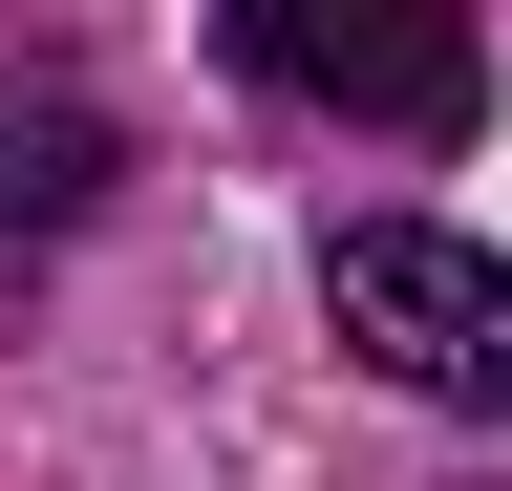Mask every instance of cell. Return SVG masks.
I'll return each instance as SVG.
<instances>
[{
  "mask_svg": "<svg viewBox=\"0 0 512 491\" xmlns=\"http://www.w3.org/2000/svg\"><path fill=\"white\" fill-rule=\"evenodd\" d=\"M320 321L363 342V385H406V406H512V257L491 235H427V214H342L320 235Z\"/></svg>",
  "mask_w": 512,
  "mask_h": 491,
  "instance_id": "6da1fadb",
  "label": "cell"
},
{
  "mask_svg": "<svg viewBox=\"0 0 512 491\" xmlns=\"http://www.w3.org/2000/svg\"><path fill=\"white\" fill-rule=\"evenodd\" d=\"M235 65L299 86V107H342V129H406V150H470V107H491L470 22H320V0H256Z\"/></svg>",
  "mask_w": 512,
  "mask_h": 491,
  "instance_id": "7a4b0ae2",
  "label": "cell"
},
{
  "mask_svg": "<svg viewBox=\"0 0 512 491\" xmlns=\"http://www.w3.org/2000/svg\"><path fill=\"white\" fill-rule=\"evenodd\" d=\"M107 171H128V129H107L64 65H22V43H0V257L86 235V214H107Z\"/></svg>",
  "mask_w": 512,
  "mask_h": 491,
  "instance_id": "3957f363",
  "label": "cell"
}]
</instances>
